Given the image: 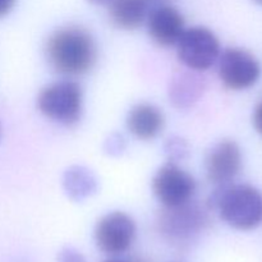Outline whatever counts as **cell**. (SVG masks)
Wrapping results in <instances>:
<instances>
[{
	"label": "cell",
	"instance_id": "1",
	"mask_svg": "<svg viewBox=\"0 0 262 262\" xmlns=\"http://www.w3.org/2000/svg\"><path fill=\"white\" fill-rule=\"evenodd\" d=\"M45 54L51 68L56 72L77 76L95 66L97 46L89 31L78 26H67L49 36Z\"/></svg>",
	"mask_w": 262,
	"mask_h": 262
},
{
	"label": "cell",
	"instance_id": "2",
	"mask_svg": "<svg viewBox=\"0 0 262 262\" xmlns=\"http://www.w3.org/2000/svg\"><path fill=\"white\" fill-rule=\"evenodd\" d=\"M209 205L234 229L252 230L262 224V192L248 184L219 186Z\"/></svg>",
	"mask_w": 262,
	"mask_h": 262
},
{
	"label": "cell",
	"instance_id": "3",
	"mask_svg": "<svg viewBox=\"0 0 262 262\" xmlns=\"http://www.w3.org/2000/svg\"><path fill=\"white\" fill-rule=\"evenodd\" d=\"M83 94L77 82L59 81L41 90L37 107L41 114L64 125H73L81 119Z\"/></svg>",
	"mask_w": 262,
	"mask_h": 262
},
{
	"label": "cell",
	"instance_id": "4",
	"mask_svg": "<svg viewBox=\"0 0 262 262\" xmlns=\"http://www.w3.org/2000/svg\"><path fill=\"white\" fill-rule=\"evenodd\" d=\"M209 224L206 211L192 200L176 207H164L158 225L165 239L173 245H187L193 241Z\"/></svg>",
	"mask_w": 262,
	"mask_h": 262
},
{
	"label": "cell",
	"instance_id": "5",
	"mask_svg": "<svg viewBox=\"0 0 262 262\" xmlns=\"http://www.w3.org/2000/svg\"><path fill=\"white\" fill-rule=\"evenodd\" d=\"M176 45L179 60L192 71H206L220 56L219 38L201 26L186 28Z\"/></svg>",
	"mask_w": 262,
	"mask_h": 262
},
{
	"label": "cell",
	"instance_id": "6",
	"mask_svg": "<svg viewBox=\"0 0 262 262\" xmlns=\"http://www.w3.org/2000/svg\"><path fill=\"white\" fill-rule=\"evenodd\" d=\"M196 187L193 177L173 161L160 166L152 178L154 194L164 207H176L189 202Z\"/></svg>",
	"mask_w": 262,
	"mask_h": 262
},
{
	"label": "cell",
	"instance_id": "7",
	"mask_svg": "<svg viewBox=\"0 0 262 262\" xmlns=\"http://www.w3.org/2000/svg\"><path fill=\"white\" fill-rule=\"evenodd\" d=\"M136 223L122 211L109 212L95 227V242L97 248L106 255L124 253L136 239Z\"/></svg>",
	"mask_w": 262,
	"mask_h": 262
},
{
	"label": "cell",
	"instance_id": "8",
	"mask_svg": "<svg viewBox=\"0 0 262 262\" xmlns=\"http://www.w3.org/2000/svg\"><path fill=\"white\" fill-rule=\"evenodd\" d=\"M260 76V63L245 49L229 48L219 56V77L227 89L247 90L258 81Z\"/></svg>",
	"mask_w": 262,
	"mask_h": 262
},
{
	"label": "cell",
	"instance_id": "9",
	"mask_svg": "<svg viewBox=\"0 0 262 262\" xmlns=\"http://www.w3.org/2000/svg\"><path fill=\"white\" fill-rule=\"evenodd\" d=\"M207 178L217 186H225L235 179L242 169V151L233 140H223L212 146L205 161Z\"/></svg>",
	"mask_w": 262,
	"mask_h": 262
},
{
	"label": "cell",
	"instance_id": "10",
	"mask_svg": "<svg viewBox=\"0 0 262 262\" xmlns=\"http://www.w3.org/2000/svg\"><path fill=\"white\" fill-rule=\"evenodd\" d=\"M146 20L148 35L160 46L176 45L186 30L183 15L169 4L152 8Z\"/></svg>",
	"mask_w": 262,
	"mask_h": 262
},
{
	"label": "cell",
	"instance_id": "11",
	"mask_svg": "<svg viewBox=\"0 0 262 262\" xmlns=\"http://www.w3.org/2000/svg\"><path fill=\"white\" fill-rule=\"evenodd\" d=\"M164 127V114L152 104H138L129 110L127 128L140 140H152Z\"/></svg>",
	"mask_w": 262,
	"mask_h": 262
},
{
	"label": "cell",
	"instance_id": "12",
	"mask_svg": "<svg viewBox=\"0 0 262 262\" xmlns=\"http://www.w3.org/2000/svg\"><path fill=\"white\" fill-rule=\"evenodd\" d=\"M107 9L113 25L122 30H136L147 19L151 5L148 0H112Z\"/></svg>",
	"mask_w": 262,
	"mask_h": 262
},
{
	"label": "cell",
	"instance_id": "13",
	"mask_svg": "<svg viewBox=\"0 0 262 262\" xmlns=\"http://www.w3.org/2000/svg\"><path fill=\"white\" fill-rule=\"evenodd\" d=\"M205 79L192 72H184L174 77L169 87V99L178 109H186L201 97L205 90Z\"/></svg>",
	"mask_w": 262,
	"mask_h": 262
},
{
	"label": "cell",
	"instance_id": "14",
	"mask_svg": "<svg viewBox=\"0 0 262 262\" xmlns=\"http://www.w3.org/2000/svg\"><path fill=\"white\" fill-rule=\"evenodd\" d=\"M63 186L72 200L82 201L97 191V179L90 169L74 165L64 173Z\"/></svg>",
	"mask_w": 262,
	"mask_h": 262
},
{
	"label": "cell",
	"instance_id": "15",
	"mask_svg": "<svg viewBox=\"0 0 262 262\" xmlns=\"http://www.w3.org/2000/svg\"><path fill=\"white\" fill-rule=\"evenodd\" d=\"M165 152L168 155L169 161L178 163V161H182L183 159L187 158L189 148L186 141L179 137H173L166 141Z\"/></svg>",
	"mask_w": 262,
	"mask_h": 262
},
{
	"label": "cell",
	"instance_id": "16",
	"mask_svg": "<svg viewBox=\"0 0 262 262\" xmlns=\"http://www.w3.org/2000/svg\"><path fill=\"white\" fill-rule=\"evenodd\" d=\"M125 148V141L122 135L114 133L109 137V140L105 142V151L113 156H118L124 151Z\"/></svg>",
	"mask_w": 262,
	"mask_h": 262
},
{
	"label": "cell",
	"instance_id": "17",
	"mask_svg": "<svg viewBox=\"0 0 262 262\" xmlns=\"http://www.w3.org/2000/svg\"><path fill=\"white\" fill-rule=\"evenodd\" d=\"M58 262H86V258L79 251L72 247H66L59 252Z\"/></svg>",
	"mask_w": 262,
	"mask_h": 262
},
{
	"label": "cell",
	"instance_id": "18",
	"mask_svg": "<svg viewBox=\"0 0 262 262\" xmlns=\"http://www.w3.org/2000/svg\"><path fill=\"white\" fill-rule=\"evenodd\" d=\"M253 125H255L256 130L262 135V101L258 102L253 112Z\"/></svg>",
	"mask_w": 262,
	"mask_h": 262
},
{
	"label": "cell",
	"instance_id": "19",
	"mask_svg": "<svg viewBox=\"0 0 262 262\" xmlns=\"http://www.w3.org/2000/svg\"><path fill=\"white\" fill-rule=\"evenodd\" d=\"M15 0H0V18L7 15L13 9Z\"/></svg>",
	"mask_w": 262,
	"mask_h": 262
},
{
	"label": "cell",
	"instance_id": "20",
	"mask_svg": "<svg viewBox=\"0 0 262 262\" xmlns=\"http://www.w3.org/2000/svg\"><path fill=\"white\" fill-rule=\"evenodd\" d=\"M168 2L169 0H148V3H150V5H151V9L155 7H159V5L166 4Z\"/></svg>",
	"mask_w": 262,
	"mask_h": 262
},
{
	"label": "cell",
	"instance_id": "21",
	"mask_svg": "<svg viewBox=\"0 0 262 262\" xmlns=\"http://www.w3.org/2000/svg\"><path fill=\"white\" fill-rule=\"evenodd\" d=\"M89 3H91V4L94 5H109V3L112 2V0H87Z\"/></svg>",
	"mask_w": 262,
	"mask_h": 262
},
{
	"label": "cell",
	"instance_id": "22",
	"mask_svg": "<svg viewBox=\"0 0 262 262\" xmlns=\"http://www.w3.org/2000/svg\"><path fill=\"white\" fill-rule=\"evenodd\" d=\"M104 262H129V261H123V260H118V258H110V260H106Z\"/></svg>",
	"mask_w": 262,
	"mask_h": 262
},
{
	"label": "cell",
	"instance_id": "23",
	"mask_svg": "<svg viewBox=\"0 0 262 262\" xmlns=\"http://www.w3.org/2000/svg\"><path fill=\"white\" fill-rule=\"evenodd\" d=\"M255 3H257V4H261L262 5V0H253Z\"/></svg>",
	"mask_w": 262,
	"mask_h": 262
},
{
	"label": "cell",
	"instance_id": "24",
	"mask_svg": "<svg viewBox=\"0 0 262 262\" xmlns=\"http://www.w3.org/2000/svg\"><path fill=\"white\" fill-rule=\"evenodd\" d=\"M0 140H2V127H0Z\"/></svg>",
	"mask_w": 262,
	"mask_h": 262
}]
</instances>
